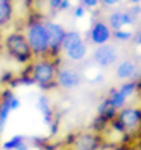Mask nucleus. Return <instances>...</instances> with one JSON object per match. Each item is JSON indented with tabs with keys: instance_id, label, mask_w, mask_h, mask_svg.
Instances as JSON below:
<instances>
[{
	"instance_id": "f257e3e1",
	"label": "nucleus",
	"mask_w": 141,
	"mask_h": 150,
	"mask_svg": "<svg viewBox=\"0 0 141 150\" xmlns=\"http://www.w3.org/2000/svg\"><path fill=\"white\" fill-rule=\"evenodd\" d=\"M58 58H35L32 64H29V71L33 79L35 85L41 90H52L56 86V76H58Z\"/></svg>"
},
{
	"instance_id": "f03ea898",
	"label": "nucleus",
	"mask_w": 141,
	"mask_h": 150,
	"mask_svg": "<svg viewBox=\"0 0 141 150\" xmlns=\"http://www.w3.org/2000/svg\"><path fill=\"white\" fill-rule=\"evenodd\" d=\"M114 129H117L120 134L129 138H140L141 137V109L135 106H123L115 112L114 118L111 120Z\"/></svg>"
},
{
	"instance_id": "7ed1b4c3",
	"label": "nucleus",
	"mask_w": 141,
	"mask_h": 150,
	"mask_svg": "<svg viewBox=\"0 0 141 150\" xmlns=\"http://www.w3.org/2000/svg\"><path fill=\"white\" fill-rule=\"evenodd\" d=\"M24 35L35 58L49 56V38L46 29V20H41L40 17H30L26 23Z\"/></svg>"
},
{
	"instance_id": "20e7f679",
	"label": "nucleus",
	"mask_w": 141,
	"mask_h": 150,
	"mask_svg": "<svg viewBox=\"0 0 141 150\" xmlns=\"http://www.w3.org/2000/svg\"><path fill=\"white\" fill-rule=\"evenodd\" d=\"M3 47L6 50L8 56L21 65H29L35 59L33 52L29 46L28 40H26L24 32H20V30L9 32L3 40Z\"/></svg>"
},
{
	"instance_id": "39448f33",
	"label": "nucleus",
	"mask_w": 141,
	"mask_h": 150,
	"mask_svg": "<svg viewBox=\"0 0 141 150\" xmlns=\"http://www.w3.org/2000/svg\"><path fill=\"white\" fill-rule=\"evenodd\" d=\"M64 144L72 150H100L103 138L94 130H84L73 134Z\"/></svg>"
},
{
	"instance_id": "423d86ee",
	"label": "nucleus",
	"mask_w": 141,
	"mask_h": 150,
	"mask_svg": "<svg viewBox=\"0 0 141 150\" xmlns=\"http://www.w3.org/2000/svg\"><path fill=\"white\" fill-rule=\"evenodd\" d=\"M46 29H47V38H49V56L58 58L61 50H62V40L67 30L59 23H55L52 20H46Z\"/></svg>"
},
{
	"instance_id": "0eeeda50",
	"label": "nucleus",
	"mask_w": 141,
	"mask_h": 150,
	"mask_svg": "<svg viewBox=\"0 0 141 150\" xmlns=\"http://www.w3.org/2000/svg\"><path fill=\"white\" fill-rule=\"evenodd\" d=\"M117 58H118V50L115 46L112 44H100L94 49L93 52V61L99 67H111L117 62Z\"/></svg>"
},
{
	"instance_id": "6e6552de",
	"label": "nucleus",
	"mask_w": 141,
	"mask_h": 150,
	"mask_svg": "<svg viewBox=\"0 0 141 150\" xmlns=\"http://www.w3.org/2000/svg\"><path fill=\"white\" fill-rule=\"evenodd\" d=\"M82 82L81 73L73 67H59L56 76V86L62 90H73Z\"/></svg>"
},
{
	"instance_id": "1a4fd4ad",
	"label": "nucleus",
	"mask_w": 141,
	"mask_h": 150,
	"mask_svg": "<svg viewBox=\"0 0 141 150\" xmlns=\"http://www.w3.org/2000/svg\"><path fill=\"white\" fill-rule=\"evenodd\" d=\"M111 37H112V30L106 21H102V20L94 21L93 28L90 30V40L93 44H96V46L106 44L111 40Z\"/></svg>"
},
{
	"instance_id": "9d476101",
	"label": "nucleus",
	"mask_w": 141,
	"mask_h": 150,
	"mask_svg": "<svg viewBox=\"0 0 141 150\" xmlns=\"http://www.w3.org/2000/svg\"><path fill=\"white\" fill-rule=\"evenodd\" d=\"M132 18H134V15H132L130 12L114 11V12H111L108 15L106 23H108V26L111 28V30L115 32V30H121L126 24H130L132 23Z\"/></svg>"
},
{
	"instance_id": "9b49d317",
	"label": "nucleus",
	"mask_w": 141,
	"mask_h": 150,
	"mask_svg": "<svg viewBox=\"0 0 141 150\" xmlns=\"http://www.w3.org/2000/svg\"><path fill=\"white\" fill-rule=\"evenodd\" d=\"M37 108L38 111L41 112V115L44 118V123L47 126H50L56 118H55V114H53V108H52V103H50V99L46 96V94H41L37 100Z\"/></svg>"
},
{
	"instance_id": "f8f14e48",
	"label": "nucleus",
	"mask_w": 141,
	"mask_h": 150,
	"mask_svg": "<svg viewBox=\"0 0 141 150\" xmlns=\"http://www.w3.org/2000/svg\"><path fill=\"white\" fill-rule=\"evenodd\" d=\"M14 17V0H0V29L8 26Z\"/></svg>"
},
{
	"instance_id": "ddd939ff",
	"label": "nucleus",
	"mask_w": 141,
	"mask_h": 150,
	"mask_svg": "<svg viewBox=\"0 0 141 150\" xmlns=\"http://www.w3.org/2000/svg\"><path fill=\"white\" fill-rule=\"evenodd\" d=\"M137 73V64L130 59H125L117 65L115 74L118 79H132Z\"/></svg>"
},
{
	"instance_id": "4468645a",
	"label": "nucleus",
	"mask_w": 141,
	"mask_h": 150,
	"mask_svg": "<svg viewBox=\"0 0 141 150\" xmlns=\"http://www.w3.org/2000/svg\"><path fill=\"white\" fill-rule=\"evenodd\" d=\"M86 52H88L86 42H85V41H81L79 44H76L74 47L65 50V56H67L70 61H73V62H81V61L85 59Z\"/></svg>"
},
{
	"instance_id": "2eb2a0df",
	"label": "nucleus",
	"mask_w": 141,
	"mask_h": 150,
	"mask_svg": "<svg viewBox=\"0 0 141 150\" xmlns=\"http://www.w3.org/2000/svg\"><path fill=\"white\" fill-rule=\"evenodd\" d=\"M106 100H108V103L111 105L114 109L118 111V109H121L123 106H125V103H126L128 99L121 94L120 90H112V91L109 93V96L106 97Z\"/></svg>"
},
{
	"instance_id": "dca6fc26",
	"label": "nucleus",
	"mask_w": 141,
	"mask_h": 150,
	"mask_svg": "<svg viewBox=\"0 0 141 150\" xmlns=\"http://www.w3.org/2000/svg\"><path fill=\"white\" fill-rule=\"evenodd\" d=\"M81 41H84V40H82L81 33H79L77 30H68V32H65V37L62 40V50L65 52L68 49H72Z\"/></svg>"
},
{
	"instance_id": "f3484780",
	"label": "nucleus",
	"mask_w": 141,
	"mask_h": 150,
	"mask_svg": "<svg viewBox=\"0 0 141 150\" xmlns=\"http://www.w3.org/2000/svg\"><path fill=\"white\" fill-rule=\"evenodd\" d=\"M26 139H28V137H24V135H14L2 144V150H17V147Z\"/></svg>"
},
{
	"instance_id": "a211bd4d",
	"label": "nucleus",
	"mask_w": 141,
	"mask_h": 150,
	"mask_svg": "<svg viewBox=\"0 0 141 150\" xmlns=\"http://www.w3.org/2000/svg\"><path fill=\"white\" fill-rule=\"evenodd\" d=\"M118 90H120V91H121V94L128 99L129 96H132V94H134V93L137 91V82H134V81H132V82H128V83L123 85L121 88H118Z\"/></svg>"
},
{
	"instance_id": "6ab92c4d",
	"label": "nucleus",
	"mask_w": 141,
	"mask_h": 150,
	"mask_svg": "<svg viewBox=\"0 0 141 150\" xmlns=\"http://www.w3.org/2000/svg\"><path fill=\"white\" fill-rule=\"evenodd\" d=\"M81 5L85 9H96L100 5V0H81Z\"/></svg>"
},
{
	"instance_id": "aec40b11",
	"label": "nucleus",
	"mask_w": 141,
	"mask_h": 150,
	"mask_svg": "<svg viewBox=\"0 0 141 150\" xmlns=\"http://www.w3.org/2000/svg\"><path fill=\"white\" fill-rule=\"evenodd\" d=\"M114 33V37H115L117 40H120V41H123V40H129L130 37H132V33L130 32H128V30H115V32H112Z\"/></svg>"
},
{
	"instance_id": "412c9836",
	"label": "nucleus",
	"mask_w": 141,
	"mask_h": 150,
	"mask_svg": "<svg viewBox=\"0 0 141 150\" xmlns=\"http://www.w3.org/2000/svg\"><path fill=\"white\" fill-rule=\"evenodd\" d=\"M46 2H47L49 9L52 12H56V11H59V6H61V2H62V0H46Z\"/></svg>"
},
{
	"instance_id": "4be33fe9",
	"label": "nucleus",
	"mask_w": 141,
	"mask_h": 150,
	"mask_svg": "<svg viewBox=\"0 0 141 150\" xmlns=\"http://www.w3.org/2000/svg\"><path fill=\"white\" fill-rule=\"evenodd\" d=\"M46 150H72L70 147H67L64 143H59V144H55V143H49V146L46 147Z\"/></svg>"
},
{
	"instance_id": "5701e85b",
	"label": "nucleus",
	"mask_w": 141,
	"mask_h": 150,
	"mask_svg": "<svg viewBox=\"0 0 141 150\" xmlns=\"http://www.w3.org/2000/svg\"><path fill=\"white\" fill-rule=\"evenodd\" d=\"M73 15L76 17V18H82V17L85 15V8L82 5H77L74 8V11H73Z\"/></svg>"
},
{
	"instance_id": "b1692460",
	"label": "nucleus",
	"mask_w": 141,
	"mask_h": 150,
	"mask_svg": "<svg viewBox=\"0 0 141 150\" xmlns=\"http://www.w3.org/2000/svg\"><path fill=\"white\" fill-rule=\"evenodd\" d=\"M121 2V0H100V5L103 6H115Z\"/></svg>"
},
{
	"instance_id": "393cba45",
	"label": "nucleus",
	"mask_w": 141,
	"mask_h": 150,
	"mask_svg": "<svg viewBox=\"0 0 141 150\" xmlns=\"http://www.w3.org/2000/svg\"><path fill=\"white\" fill-rule=\"evenodd\" d=\"M70 6H72L70 5V0H62V2H61V6H59V11H67Z\"/></svg>"
},
{
	"instance_id": "a878e982",
	"label": "nucleus",
	"mask_w": 141,
	"mask_h": 150,
	"mask_svg": "<svg viewBox=\"0 0 141 150\" xmlns=\"http://www.w3.org/2000/svg\"><path fill=\"white\" fill-rule=\"evenodd\" d=\"M112 150H134V149H130V147H126V146H115Z\"/></svg>"
},
{
	"instance_id": "bb28decb",
	"label": "nucleus",
	"mask_w": 141,
	"mask_h": 150,
	"mask_svg": "<svg viewBox=\"0 0 141 150\" xmlns=\"http://www.w3.org/2000/svg\"><path fill=\"white\" fill-rule=\"evenodd\" d=\"M137 42L141 46V30H140V32H138V35H137Z\"/></svg>"
},
{
	"instance_id": "cd10ccee",
	"label": "nucleus",
	"mask_w": 141,
	"mask_h": 150,
	"mask_svg": "<svg viewBox=\"0 0 141 150\" xmlns=\"http://www.w3.org/2000/svg\"><path fill=\"white\" fill-rule=\"evenodd\" d=\"M129 2H130V3H134V5H137V3L141 2V0H129Z\"/></svg>"
}]
</instances>
